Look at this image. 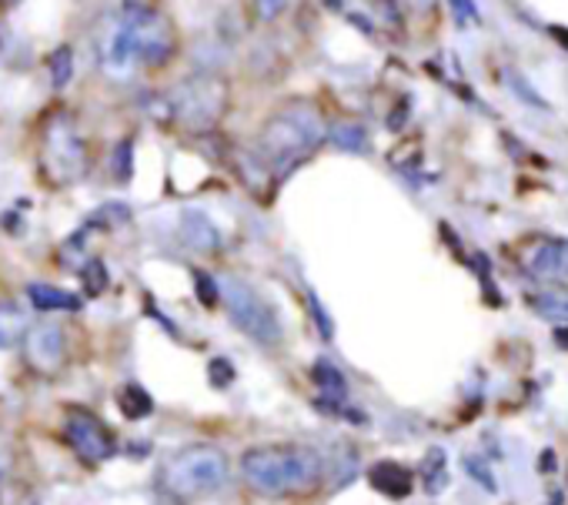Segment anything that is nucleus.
<instances>
[{"label":"nucleus","instance_id":"nucleus-6","mask_svg":"<svg viewBox=\"0 0 568 505\" xmlns=\"http://www.w3.org/2000/svg\"><path fill=\"white\" fill-rule=\"evenodd\" d=\"M227 81L217 78V74H191L184 78L171 94H168V108H171V118L194 128V131H204V128H214L224 111H227Z\"/></svg>","mask_w":568,"mask_h":505},{"label":"nucleus","instance_id":"nucleus-5","mask_svg":"<svg viewBox=\"0 0 568 505\" xmlns=\"http://www.w3.org/2000/svg\"><path fill=\"white\" fill-rule=\"evenodd\" d=\"M217 292H221V302L231 315V322L257 345L264 349H277L284 342V329H281V319L277 312L271 309V302L247 282L241 279H221L217 282Z\"/></svg>","mask_w":568,"mask_h":505},{"label":"nucleus","instance_id":"nucleus-17","mask_svg":"<svg viewBox=\"0 0 568 505\" xmlns=\"http://www.w3.org/2000/svg\"><path fill=\"white\" fill-rule=\"evenodd\" d=\"M422 482L428 488V495H438L445 485H448V472H445V452L442 448H432L425 455V465H422Z\"/></svg>","mask_w":568,"mask_h":505},{"label":"nucleus","instance_id":"nucleus-23","mask_svg":"<svg viewBox=\"0 0 568 505\" xmlns=\"http://www.w3.org/2000/svg\"><path fill=\"white\" fill-rule=\"evenodd\" d=\"M51 64H54V84L64 88L71 81V48H61Z\"/></svg>","mask_w":568,"mask_h":505},{"label":"nucleus","instance_id":"nucleus-8","mask_svg":"<svg viewBox=\"0 0 568 505\" xmlns=\"http://www.w3.org/2000/svg\"><path fill=\"white\" fill-rule=\"evenodd\" d=\"M521 269L548 289H568V238H535L521 248Z\"/></svg>","mask_w":568,"mask_h":505},{"label":"nucleus","instance_id":"nucleus-29","mask_svg":"<svg viewBox=\"0 0 568 505\" xmlns=\"http://www.w3.org/2000/svg\"><path fill=\"white\" fill-rule=\"evenodd\" d=\"M4 475H8V438L0 435V485H4Z\"/></svg>","mask_w":568,"mask_h":505},{"label":"nucleus","instance_id":"nucleus-2","mask_svg":"<svg viewBox=\"0 0 568 505\" xmlns=\"http://www.w3.org/2000/svg\"><path fill=\"white\" fill-rule=\"evenodd\" d=\"M325 118L312 101H288L271 111L257 131V158L267 171H292L325 144Z\"/></svg>","mask_w":568,"mask_h":505},{"label":"nucleus","instance_id":"nucleus-26","mask_svg":"<svg viewBox=\"0 0 568 505\" xmlns=\"http://www.w3.org/2000/svg\"><path fill=\"white\" fill-rule=\"evenodd\" d=\"M452 8H455V18H458V24L478 21V8L471 4V0H452Z\"/></svg>","mask_w":568,"mask_h":505},{"label":"nucleus","instance_id":"nucleus-13","mask_svg":"<svg viewBox=\"0 0 568 505\" xmlns=\"http://www.w3.org/2000/svg\"><path fill=\"white\" fill-rule=\"evenodd\" d=\"M28 299L34 305V312H78L81 309V295L74 292H64V289H54V285H44V282H34L28 289Z\"/></svg>","mask_w":568,"mask_h":505},{"label":"nucleus","instance_id":"nucleus-12","mask_svg":"<svg viewBox=\"0 0 568 505\" xmlns=\"http://www.w3.org/2000/svg\"><path fill=\"white\" fill-rule=\"evenodd\" d=\"M181 238L191 251H204V255L221 248V231L201 208H187L181 214Z\"/></svg>","mask_w":568,"mask_h":505},{"label":"nucleus","instance_id":"nucleus-30","mask_svg":"<svg viewBox=\"0 0 568 505\" xmlns=\"http://www.w3.org/2000/svg\"><path fill=\"white\" fill-rule=\"evenodd\" d=\"M555 342H558L561 349H568V329H558V335H555Z\"/></svg>","mask_w":568,"mask_h":505},{"label":"nucleus","instance_id":"nucleus-11","mask_svg":"<svg viewBox=\"0 0 568 505\" xmlns=\"http://www.w3.org/2000/svg\"><path fill=\"white\" fill-rule=\"evenodd\" d=\"M368 482H372V488L378 495L395 498V502L408 498L412 488H415V475L405 465H398V462H378V465H372L368 468Z\"/></svg>","mask_w":568,"mask_h":505},{"label":"nucleus","instance_id":"nucleus-7","mask_svg":"<svg viewBox=\"0 0 568 505\" xmlns=\"http://www.w3.org/2000/svg\"><path fill=\"white\" fill-rule=\"evenodd\" d=\"M64 438L74 448V455L88 465H101L114 455V432L88 408H68L64 418Z\"/></svg>","mask_w":568,"mask_h":505},{"label":"nucleus","instance_id":"nucleus-9","mask_svg":"<svg viewBox=\"0 0 568 505\" xmlns=\"http://www.w3.org/2000/svg\"><path fill=\"white\" fill-rule=\"evenodd\" d=\"M44 168L51 171V181H78L84 174V144L78 131L68 121L51 124L48 141H44Z\"/></svg>","mask_w":568,"mask_h":505},{"label":"nucleus","instance_id":"nucleus-15","mask_svg":"<svg viewBox=\"0 0 568 505\" xmlns=\"http://www.w3.org/2000/svg\"><path fill=\"white\" fill-rule=\"evenodd\" d=\"M118 408H121V415H128V418H148V415L154 412V398H151L148 388H141V385H124V388L118 392Z\"/></svg>","mask_w":568,"mask_h":505},{"label":"nucleus","instance_id":"nucleus-24","mask_svg":"<svg viewBox=\"0 0 568 505\" xmlns=\"http://www.w3.org/2000/svg\"><path fill=\"white\" fill-rule=\"evenodd\" d=\"M284 8H288V0H254V11L261 21H274Z\"/></svg>","mask_w":568,"mask_h":505},{"label":"nucleus","instance_id":"nucleus-19","mask_svg":"<svg viewBox=\"0 0 568 505\" xmlns=\"http://www.w3.org/2000/svg\"><path fill=\"white\" fill-rule=\"evenodd\" d=\"M332 141H335L342 151H365V144H368V138H365V131H362L358 124H335Z\"/></svg>","mask_w":568,"mask_h":505},{"label":"nucleus","instance_id":"nucleus-21","mask_svg":"<svg viewBox=\"0 0 568 505\" xmlns=\"http://www.w3.org/2000/svg\"><path fill=\"white\" fill-rule=\"evenodd\" d=\"M191 275H194V292H197L201 305H204V309H214V305H217V299H221V292H217V279L204 275L201 269H194Z\"/></svg>","mask_w":568,"mask_h":505},{"label":"nucleus","instance_id":"nucleus-18","mask_svg":"<svg viewBox=\"0 0 568 505\" xmlns=\"http://www.w3.org/2000/svg\"><path fill=\"white\" fill-rule=\"evenodd\" d=\"M528 305L541 315V319H551V322H568V302L565 299H555V295H531Z\"/></svg>","mask_w":568,"mask_h":505},{"label":"nucleus","instance_id":"nucleus-20","mask_svg":"<svg viewBox=\"0 0 568 505\" xmlns=\"http://www.w3.org/2000/svg\"><path fill=\"white\" fill-rule=\"evenodd\" d=\"M81 279H84V292L91 295V299H98L104 289H108V269H104V262H88L84 269H81Z\"/></svg>","mask_w":568,"mask_h":505},{"label":"nucleus","instance_id":"nucleus-25","mask_svg":"<svg viewBox=\"0 0 568 505\" xmlns=\"http://www.w3.org/2000/svg\"><path fill=\"white\" fill-rule=\"evenodd\" d=\"M308 299H312V315H315V322H318V332H322V339H335V325H332V319L325 315L322 302H318L315 295H308Z\"/></svg>","mask_w":568,"mask_h":505},{"label":"nucleus","instance_id":"nucleus-10","mask_svg":"<svg viewBox=\"0 0 568 505\" xmlns=\"http://www.w3.org/2000/svg\"><path fill=\"white\" fill-rule=\"evenodd\" d=\"M24 352L28 365L41 375H54L68 358V335L54 322H38L24 332Z\"/></svg>","mask_w":568,"mask_h":505},{"label":"nucleus","instance_id":"nucleus-3","mask_svg":"<svg viewBox=\"0 0 568 505\" xmlns=\"http://www.w3.org/2000/svg\"><path fill=\"white\" fill-rule=\"evenodd\" d=\"M174 51H178V31L171 18L148 4H128L124 14L118 18L108 61L114 68H128V64L161 68L174 58Z\"/></svg>","mask_w":568,"mask_h":505},{"label":"nucleus","instance_id":"nucleus-16","mask_svg":"<svg viewBox=\"0 0 568 505\" xmlns=\"http://www.w3.org/2000/svg\"><path fill=\"white\" fill-rule=\"evenodd\" d=\"M24 332H28V319H24V312H21V309H14V305H0V349L14 345Z\"/></svg>","mask_w":568,"mask_h":505},{"label":"nucleus","instance_id":"nucleus-28","mask_svg":"<svg viewBox=\"0 0 568 505\" xmlns=\"http://www.w3.org/2000/svg\"><path fill=\"white\" fill-rule=\"evenodd\" d=\"M465 465H468V475H478V478H481V482H485L488 488H495V482H491V475H488V472H485V468H481L478 462H471V458H465Z\"/></svg>","mask_w":568,"mask_h":505},{"label":"nucleus","instance_id":"nucleus-14","mask_svg":"<svg viewBox=\"0 0 568 505\" xmlns=\"http://www.w3.org/2000/svg\"><path fill=\"white\" fill-rule=\"evenodd\" d=\"M312 378H315V385L322 388L325 402H332V405H345V398H348V382H345V375H342L328 358H318V362H315Z\"/></svg>","mask_w":568,"mask_h":505},{"label":"nucleus","instance_id":"nucleus-22","mask_svg":"<svg viewBox=\"0 0 568 505\" xmlns=\"http://www.w3.org/2000/svg\"><path fill=\"white\" fill-rule=\"evenodd\" d=\"M207 378H211L214 388H231V385H234V368H231V362H227V358H214V362L207 365Z\"/></svg>","mask_w":568,"mask_h":505},{"label":"nucleus","instance_id":"nucleus-4","mask_svg":"<svg viewBox=\"0 0 568 505\" xmlns=\"http://www.w3.org/2000/svg\"><path fill=\"white\" fill-rule=\"evenodd\" d=\"M231 475V462L217 445H187L164 462L161 485L174 498H201L217 492Z\"/></svg>","mask_w":568,"mask_h":505},{"label":"nucleus","instance_id":"nucleus-27","mask_svg":"<svg viewBox=\"0 0 568 505\" xmlns=\"http://www.w3.org/2000/svg\"><path fill=\"white\" fill-rule=\"evenodd\" d=\"M402 4L415 14H435V4L438 0H402Z\"/></svg>","mask_w":568,"mask_h":505},{"label":"nucleus","instance_id":"nucleus-1","mask_svg":"<svg viewBox=\"0 0 568 505\" xmlns=\"http://www.w3.org/2000/svg\"><path fill=\"white\" fill-rule=\"evenodd\" d=\"M244 482L267 498L308 495L325 478V458L312 445L298 442H271L254 445L241 455Z\"/></svg>","mask_w":568,"mask_h":505}]
</instances>
